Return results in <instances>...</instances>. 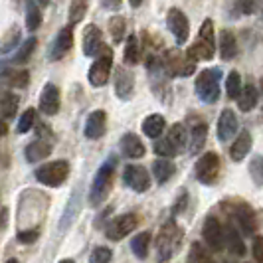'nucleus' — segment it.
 <instances>
[{
	"label": "nucleus",
	"mask_w": 263,
	"mask_h": 263,
	"mask_svg": "<svg viewBox=\"0 0 263 263\" xmlns=\"http://www.w3.org/2000/svg\"><path fill=\"white\" fill-rule=\"evenodd\" d=\"M113 174H115V158L107 160L99 166V171L95 172V178L89 188V204L99 206L107 200L113 188Z\"/></svg>",
	"instance_id": "1"
},
{
	"label": "nucleus",
	"mask_w": 263,
	"mask_h": 263,
	"mask_svg": "<svg viewBox=\"0 0 263 263\" xmlns=\"http://www.w3.org/2000/svg\"><path fill=\"white\" fill-rule=\"evenodd\" d=\"M216 53V34H214V22L204 20V24L198 32L196 42L188 48L186 55L196 64L198 60H212Z\"/></svg>",
	"instance_id": "2"
},
{
	"label": "nucleus",
	"mask_w": 263,
	"mask_h": 263,
	"mask_svg": "<svg viewBox=\"0 0 263 263\" xmlns=\"http://www.w3.org/2000/svg\"><path fill=\"white\" fill-rule=\"evenodd\" d=\"M220 81H222V69L220 67H210L202 69L196 78V93L200 101L204 103H216L220 99Z\"/></svg>",
	"instance_id": "3"
},
{
	"label": "nucleus",
	"mask_w": 263,
	"mask_h": 263,
	"mask_svg": "<svg viewBox=\"0 0 263 263\" xmlns=\"http://www.w3.org/2000/svg\"><path fill=\"white\" fill-rule=\"evenodd\" d=\"M69 176V164L66 160H52V162H46L44 166H40L36 171V180L40 184L50 186V188H55V186L64 184Z\"/></svg>",
	"instance_id": "4"
},
{
	"label": "nucleus",
	"mask_w": 263,
	"mask_h": 263,
	"mask_svg": "<svg viewBox=\"0 0 263 263\" xmlns=\"http://www.w3.org/2000/svg\"><path fill=\"white\" fill-rule=\"evenodd\" d=\"M111 67H113V50L103 46L101 52L95 55V62L93 66L89 67V73H87V79L93 87H103L109 79V73H111Z\"/></svg>",
	"instance_id": "5"
},
{
	"label": "nucleus",
	"mask_w": 263,
	"mask_h": 263,
	"mask_svg": "<svg viewBox=\"0 0 263 263\" xmlns=\"http://www.w3.org/2000/svg\"><path fill=\"white\" fill-rule=\"evenodd\" d=\"M182 241V232L176 228L174 222H168L160 230V234L157 237V251H158V259L164 261V259H171L174 255V251L178 250Z\"/></svg>",
	"instance_id": "6"
},
{
	"label": "nucleus",
	"mask_w": 263,
	"mask_h": 263,
	"mask_svg": "<svg viewBox=\"0 0 263 263\" xmlns=\"http://www.w3.org/2000/svg\"><path fill=\"white\" fill-rule=\"evenodd\" d=\"M194 172H196L198 182H202V184H214L218 180V176H220V157L216 153H204L196 160Z\"/></svg>",
	"instance_id": "7"
},
{
	"label": "nucleus",
	"mask_w": 263,
	"mask_h": 263,
	"mask_svg": "<svg viewBox=\"0 0 263 263\" xmlns=\"http://www.w3.org/2000/svg\"><path fill=\"white\" fill-rule=\"evenodd\" d=\"M162 67L166 71V76H180V78H186L194 71V62L182 53L180 50H171V52L164 53V62H162Z\"/></svg>",
	"instance_id": "8"
},
{
	"label": "nucleus",
	"mask_w": 263,
	"mask_h": 263,
	"mask_svg": "<svg viewBox=\"0 0 263 263\" xmlns=\"http://www.w3.org/2000/svg\"><path fill=\"white\" fill-rule=\"evenodd\" d=\"M139 226V216L137 214H123L115 220H111L105 228V236L113 241H119L121 237L129 236Z\"/></svg>",
	"instance_id": "9"
},
{
	"label": "nucleus",
	"mask_w": 263,
	"mask_h": 263,
	"mask_svg": "<svg viewBox=\"0 0 263 263\" xmlns=\"http://www.w3.org/2000/svg\"><path fill=\"white\" fill-rule=\"evenodd\" d=\"M123 184L129 186L133 192H139V194L146 192L151 188V174L139 164H129L123 171Z\"/></svg>",
	"instance_id": "10"
},
{
	"label": "nucleus",
	"mask_w": 263,
	"mask_h": 263,
	"mask_svg": "<svg viewBox=\"0 0 263 263\" xmlns=\"http://www.w3.org/2000/svg\"><path fill=\"white\" fill-rule=\"evenodd\" d=\"M166 24H168V30L172 32L176 44H186V40L190 36V22H188L186 14L178 8H172L166 16Z\"/></svg>",
	"instance_id": "11"
},
{
	"label": "nucleus",
	"mask_w": 263,
	"mask_h": 263,
	"mask_svg": "<svg viewBox=\"0 0 263 263\" xmlns=\"http://www.w3.org/2000/svg\"><path fill=\"white\" fill-rule=\"evenodd\" d=\"M234 218H236L239 230H241L246 236H253V234H255L257 222H255V212L251 210L250 204H246V202L234 204Z\"/></svg>",
	"instance_id": "12"
},
{
	"label": "nucleus",
	"mask_w": 263,
	"mask_h": 263,
	"mask_svg": "<svg viewBox=\"0 0 263 263\" xmlns=\"http://www.w3.org/2000/svg\"><path fill=\"white\" fill-rule=\"evenodd\" d=\"M204 239L208 243L212 251H222L224 250V228L216 218H208L204 224Z\"/></svg>",
	"instance_id": "13"
},
{
	"label": "nucleus",
	"mask_w": 263,
	"mask_h": 263,
	"mask_svg": "<svg viewBox=\"0 0 263 263\" xmlns=\"http://www.w3.org/2000/svg\"><path fill=\"white\" fill-rule=\"evenodd\" d=\"M107 131V115L105 111H93L87 115L85 119V137L87 139H91V141H97V139H101Z\"/></svg>",
	"instance_id": "14"
},
{
	"label": "nucleus",
	"mask_w": 263,
	"mask_h": 263,
	"mask_svg": "<svg viewBox=\"0 0 263 263\" xmlns=\"http://www.w3.org/2000/svg\"><path fill=\"white\" fill-rule=\"evenodd\" d=\"M81 44H83V53L85 55H97L103 48V34L101 30L95 26V24H89L83 30V38H81Z\"/></svg>",
	"instance_id": "15"
},
{
	"label": "nucleus",
	"mask_w": 263,
	"mask_h": 263,
	"mask_svg": "<svg viewBox=\"0 0 263 263\" xmlns=\"http://www.w3.org/2000/svg\"><path fill=\"white\" fill-rule=\"evenodd\" d=\"M40 111L44 115H55L60 111V89L53 83H46L40 95Z\"/></svg>",
	"instance_id": "16"
},
{
	"label": "nucleus",
	"mask_w": 263,
	"mask_h": 263,
	"mask_svg": "<svg viewBox=\"0 0 263 263\" xmlns=\"http://www.w3.org/2000/svg\"><path fill=\"white\" fill-rule=\"evenodd\" d=\"M71 46H73V32H71V28L69 26L62 28V30L58 32L55 40H53L52 50H50V58H52L53 62L62 60V58L71 50Z\"/></svg>",
	"instance_id": "17"
},
{
	"label": "nucleus",
	"mask_w": 263,
	"mask_h": 263,
	"mask_svg": "<svg viewBox=\"0 0 263 263\" xmlns=\"http://www.w3.org/2000/svg\"><path fill=\"white\" fill-rule=\"evenodd\" d=\"M115 91H117L119 99H131L133 91H135V76L129 69L119 67L115 71Z\"/></svg>",
	"instance_id": "18"
},
{
	"label": "nucleus",
	"mask_w": 263,
	"mask_h": 263,
	"mask_svg": "<svg viewBox=\"0 0 263 263\" xmlns=\"http://www.w3.org/2000/svg\"><path fill=\"white\" fill-rule=\"evenodd\" d=\"M237 133V117L232 109H224L222 115L218 119V139L226 143L230 139H234V135Z\"/></svg>",
	"instance_id": "19"
},
{
	"label": "nucleus",
	"mask_w": 263,
	"mask_h": 263,
	"mask_svg": "<svg viewBox=\"0 0 263 263\" xmlns=\"http://www.w3.org/2000/svg\"><path fill=\"white\" fill-rule=\"evenodd\" d=\"M121 151H123V155L127 158H143L146 153L143 141L135 133L123 135V139H121Z\"/></svg>",
	"instance_id": "20"
},
{
	"label": "nucleus",
	"mask_w": 263,
	"mask_h": 263,
	"mask_svg": "<svg viewBox=\"0 0 263 263\" xmlns=\"http://www.w3.org/2000/svg\"><path fill=\"white\" fill-rule=\"evenodd\" d=\"M224 246L228 250L232 251L236 257H241V255H246V243H243V239L239 236V232H237L234 224H228L224 228Z\"/></svg>",
	"instance_id": "21"
},
{
	"label": "nucleus",
	"mask_w": 263,
	"mask_h": 263,
	"mask_svg": "<svg viewBox=\"0 0 263 263\" xmlns=\"http://www.w3.org/2000/svg\"><path fill=\"white\" fill-rule=\"evenodd\" d=\"M206 137H208V125L204 121H200V123H196L192 127V131L188 135V151L192 155L202 153V146L206 143Z\"/></svg>",
	"instance_id": "22"
},
{
	"label": "nucleus",
	"mask_w": 263,
	"mask_h": 263,
	"mask_svg": "<svg viewBox=\"0 0 263 263\" xmlns=\"http://www.w3.org/2000/svg\"><path fill=\"white\" fill-rule=\"evenodd\" d=\"M50 153H52V145H50L48 141H42V139L32 141V143L24 148V155H26L28 162H38L42 158L50 157Z\"/></svg>",
	"instance_id": "23"
},
{
	"label": "nucleus",
	"mask_w": 263,
	"mask_h": 263,
	"mask_svg": "<svg viewBox=\"0 0 263 263\" xmlns=\"http://www.w3.org/2000/svg\"><path fill=\"white\" fill-rule=\"evenodd\" d=\"M220 55L222 60H234L237 55V38L232 30L220 32Z\"/></svg>",
	"instance_id": "24"
},
{
	"label": "nucleus",
	"mask_w": 263,
	"mask_h": 263,
	"mask_svg": "<svg viewBox=\"0 0 263 263\" xmlns=\"http://www.w3.org/2000/svg\"><path fill=\"white\" fill-rule=\"evenodd\" d=\"M251 148V135L250 131H241L237 135V139L234 141V145L230 148V157L234 162H239V160H243V157L250 153Z\"/></svg>",
	"instance_id": "25"
},
{
	"label": "nucleus",
	"mask_w": 263,
	"mask_h": 263,
	"mask_svg": "<svg viewBox=\"0 0 263 263\" xmlns=\"http://www.w3.org/2000/svg\"><path fill=\"white\" fill-rule=\"evenodd\" d=\"M164 127H166V121H164L162 115H158V113H153V115H148L143 121V133H145L148 139H155V141L160 139Z\"/></svg>",
	"instance_id": "26"
},
{
	"label": "nucleus",
	"mask_w": 263,
	"mask_h": 263,
	"mask_svg": "<svg viewBox=\"0 0 263 263\" xmlns=\"http://www.w3.org/2000/svg\"><path fill=\"white\" fill-rule=\"evenodd\" d=\"M176 171L174 162L172 160H166V158H157L153 162V174H155V180L158 184H164L172 178V174Z\"/></svg>",
	"instance_id": "27"
},
{
	"label": "nucleus",
	"mask_w": 263,
	"mask_h": 263,
	"mask_svg": "<svg viewBox=\"0 0 263 263\" xmlns=\"http://www.w3.org/2000/svg\"><path fill=\"white\" fill-rule=\"evenodd\" d=\"M257 101H259V93L255 89V85H246V87H241V91L237 95V107L241 109V111H251L253 107L257 105Z\"/></svg>",
	"instance_id": "28"
},
{
	"label": "nucleus",
	"mask_w": 263,
	"mask_h": 263,
	"mask_svg": "<svg viewBox=\"0 0 263 263\" xmlns=\"http://www.w3.org/2000/svg\"><path fill=\"white\" fill-rule=\"evenodd\" d=\"M168 143H171L174 148H176V153H180V151H184L186 145H188V131H186V127L182 123H174L171 127V131H168Z\"/></svg>",
	"instance_id": "29"
},
{
	"label": "nucleus",
	"mask_w": 263,
	"mask_h": 263,
	"mask_svg": "<svg viewBox=\"0 0 263 263\" xmlns=\"http://www.w3.org/2000/svg\"><path fill=\"white\" fill-rule=\"evenodd\" d=\"M151 232H141L139 236H135L131 239V250L139 259H146L148 255V248H151Z\"/></svg>",
	"instance_id": "30"
},
{
	"label": "nucleus",
	"mask_w": 263,
	"mask_h": 263,
	"mask_svg": "<svg viewBox=\"0 0 263 263\" xmlns=\"http://www.w3.org/2000/svg\"><path fill=\"white\" fill-rule=\"evenodd\" d=\"M18 103H20L18 95H14V93H4L2 95V99H0V115H2V121L4 119H12L16 115Z\"/></svg>",
	"instance_id": "31"
},
{
	"label": "nucleus",
	"mask_w": 263,
	"mask_h": 263,
	"mask_svg": "<svg viewBox=\"0 0 263 263\" xmlns=\"http://www.w3.org/2000/svg\"><path fill=\"white\" fill-rule=\"evenodd\" d=\"M139 55H141L139 38H137V36H129V38H127V46H125V64H127V66L139 64Z\"/></svg>",
	"instance_id": "32"
},
{
	"label": "nucleus",
	"mask_w": 263,
	"mask_h": 263,
	"mask_svg": "<svg viewBox=\"0 0 263 263\" xmlns=\"http://www.w3.org/2000/svg\"><path fill=\"white\" fill-rule=\"evenodd\" d=\"M36 46H38V40L34 38H28L22 46H20V50L16 52V55H14V64H26L28 60L32 58V53H34V50H36Z\"/></svg>",
	"instance_id": "33"
},
{
	"label": "nucleus",
	"mask_w": 263,
	"mask_h": 263,
	"mask_svg": "<svg viewBox=\"0 0 263 263\" xmlns=\"http://www.w3.org/2000/svg\"><path fill=\"white\" fill-rule=\"evenodd\" d=\"M42 24V10L38 2H28L26 6V28L28 30H38Z\"/></svg>",
	"instance_id": "34"
},
{
	"label": "nucleus",
	"mask_w": 263,
	"mask_h": 263,
	"mask_svg": "<svg viewBox=\"0 0 263 263\" xmlns=\"http://www.w3.org/2000/svg\"><path fill=\"white\" fill-rule=\"evenodd\" d=\"M109 32H111V38H113L115 44L123 42V36H125V32H127V22H125V18H123V16H113V18L109 20Z\"/></svg>",
	"instance_id": "35"
},
{
	"label": "nucleus",
	"mask_w": 263,
	"mask_h": 263,
	"mask_svg": "<svg viewBox=\"0 0 263 263\" xmlns=\"http://www.w3.org/2000/svg\"><path fill=\"white\" fill-rule=\"evenodd\" d=\"M6 83L10 85V87H18V89H22V87H26L28 81H30V73H28L26 69H18V71H6Z\"/></svg>",
	"instance_id": "36"
},
{
	"label": "nucleus",
	"mask_w": 263,
	"mask_h": 263,
	"mask_svg": "<svg viewBox=\"0 0 263 263\" xmlns=\"http://www.w3.org/2000/svg\"><path fill=\"white\" fill-rule=\"evenodd\" d=\"M239 91H241V76L237 71H230L226 78V93L230 99H237Z\"/></svg>",
	"instance_id": "37"
},
{
	"label": "nucleus",
	"mask_w": 263,
	"mask_h": 263,
	"mask_svg": "<svg viewBox=\"0 0 263 263\" xmlns=\"http://www.w3.org/2000/svg\"><path fill=\"white\" fill-rule=\"evenodd\" d=\"M85 12H87V2H83V0L71 2L69 4V28L73 26V24H78V22H81Z\"/></svg>",
	"instance_id": "38"
},
{
	"label": "nucleus",
	"mask_w": 263,
	"mask_h": 263,
	"mask_svg": "<svg viewBox=\"0 0 263 263\" xmlns=\"http://www.w3.org/2000/svg\"><path fill=\"white\" fill-rule=\"evenodd\" d=\"M155 153H157L158 157H164L166 160H168V157H176L178 153H176V148L168 143V139L164 137V139H157L155 141Z\"/></svg>",
	"instance_id": "39"
},
{
	"label": "nucleus",
	"mask_w": 263,
	"mask_h": 263,
	"mask_svg": "<svg viewBox=\"0 0 263 263\" xmlns=\"http://www.w3.org/2000/svg\"><path fill=\"white\" fill-rule=\"evenodd\" d=\"M34 121H36V111H34V109H26V111L22 113L20 121H18V133L32 131V127H34Z\"/></svg>",
	"instance_id": "40"
},
{
	"label": "nucleus",
	"mask_w": 263,
	"mask_h": 263,
	"mask_svg": "<svg viewBox=\"0 0 263 263\" xmlns=\"http://www.w3.org/2000/svg\"><path fill=\"white\" fill-rule=\"evenodd\" d=\"M208 255H206V251L202 250V246L194 241L192 246H190V253H188V263H208Z\"/></svg>",
	"instance_id": "41"
},
{
	"label": "nucleus",
	"mask_w": 263,
	"mask_h": 263,
	"mask_svg": "<svg viewBox=\"0 0 263 263\" xmlns=\"http://www.w3.org/2000/svg\"><path fill=\"white\" fill-rule=\"evenodd\" d=\"M113 257V251L105 248V246H99L91 251V257H89V263H109Z\"/></svg>",
	"instance_id": "42"
},
{
	"label": "nucleus",
	"mask_w": 263,
	"mask_h": 263,
	"mask_svg": "<svg viewBox=\"0 0 263 263\" xmlns=\"http://www.w3.org/2000/svg\"><path fill=\"white\" fill-rule=\"evenodd\" d=\"M18 38H20V32H18V28H12V32L8 34L6 42L0 46V53H6V52H10L12 48H16V42H18Z\"/></svg>",
	"instance_id": "43"
},
{
	"label": "nucleus",
	"mask_w": 263,
	"mask_h": 263,
	"mask_svg": "<svg viewBox=\"0 0 263 263\" xmlns=\"http://www.w3.org/2000/svg\"><path fill=\"white\" fill-rule=\"evenodd\" d=\"M250 172H251V176H253V180H255V184L261 186V157L253 158V162H251V166H250Z\"/></svg>",
	"instance_id": "44"
},
{
	"label": "nucleus",
	"mask_w": 263,
	"mask_h": 263,
	"mask_svg": "<svg viewBox=\"0 0 263 263\" xmlns=\"http://www.w3.org/2000/svg\"><path fill=\"white\" fill-rule=\"evenodd\" d=\"M38 230H30V232H20L18 234V241H22V243H32V241H36L38 239Z\"/></svg>",
	"instance_id": "45"
},
{
	"label": "nucleus",
	"mask_w": 263,
	"mask_h": 263,
	"mask_svg": "<svg viewBox=\"0 0 263 263\" xmlns=\"http://www.w3.org/2000/svg\"><path fill=\"white\" fill-rule=\"evenodd\" d=\"M261 236H255L253 239V257H255V261L261 263L263 261V255H261Z\"/></svg>",
	"instance_id": "46"
},
{
	"label": "nucleus",
	"mask_w": 263,
	"mask_h": 263,
	"mask_svg": "<svg viewBox=\"0 0 263 263\" xmlns=\"http://www.w3.org/2000/svg\"><path fill=\"white\" fill-rule=\"evenodd\" d=\"M236 6L241 10V14H251L259 4H257V2H237Z\"/></svg>",
	"instance_id": "47"
},
{
	"label": "nucleus",
	"mask_w": 263,
	"mask_h": 263,
	"mask_svg": "<svg viewBox=\"0 0 263 263\" xmlns=\"http://www.w3.org/2000/svg\"><path fill=\"white\" fill-rule=\"evenodd\" d=\"M6 133H8V127H6V123L0 119V137H4Z\"/></svg>",
	"instance_id": "48"
},
{
	"label": "nucleus",
	"mask_w": 263,
	"mask_h": 263,
	"mask_svg": "<svg viewBox=\"0 0 263 263\" xmlns=\"http://www.w3.org/2000/svg\"><path fill=\"white\" fill-rule=\"evenodd\" d=\"M105 8H121V2H103Z\"/></svg>",
	"instance_id": "49"
},
{
	"label": "nucleus",
	"mask_w": 263,
	"mask_h": 263,
	"mask_svg": "<svg viewBox=\"0 0 263 263\" xmlns=\"http://www.w3.org/2000/svg\"><path fill=\"white\" fill-rule=\"evenodd\" d=\"M6 71H8V64L6 62H0V76H6Z\"/></svg>",
	"instance_id": "50"
},
{
	"label": "nucleus",
	"mask_w": 263,
	"mask_h": 263,
	"mask_svg": "<svg viewBox=\"0 0 263 263\" xmlns=\"http://www.w3.org/2000/svg\"><path fill=\"white\" fill-rule=\"evenodd\" d=\"M60 263H76V261H73V259H62Z\"/></svg>",
	"instance_id": "51"
},
{
	"label": "nucleus",
	"mask_w": 263,
	"mask_h": 263,
	"mask_svg": "<svg viewBox=\"0 0 263 263\" xmlns=\"http://www.w3.org/2000/svg\"><path fill=\"white\" fill-rule=\"evenodd\" d=\"M6 263H18V259H8Z\"/></svg>",
	"instance_id": "52"
},
{
	"label": "nucleus",
	"mask_w": 263,
	"mask_h": 263,
	"mask_svg": "<svg viewBox=\"0 0 263 263\" xmlns=\"http://www.w3.org/2000/svg\"><path fill=\"white\" fill-rule=\"evenodd\" d=\"M208 263H214V261H212V259H208Z\"/></svg>",
	"instance_id": "53"
}]
</instances>
